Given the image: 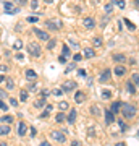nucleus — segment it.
<instances>
[{
  "instance_id": "f257e3e1",
  "label": "nucleus",
  "mask_w": 139,
  "mask_h": 146,
  "mask_svg": "<svg viewBox=\"0 0 139 146\" xmlns=\"http://www.w3.org/2000/svg\"><path fill=\"white\" fill-rule=\"evenodd\" d=\"M121 114L125 115V119H133L138 114V109L133 104H123L121 106Z\"/></svg>"
},
{
  "instance_id": "f03ea898",
  "label": "nucleus",
  "mask_w": 139,
  "mask_h": 146,
  "mask_svg": "<svg viewBox=\"0 0 139 146\" xmlns=\"http://www.w3.org/2000/svg\"><path fill=\"white\" fill-rule=\"evenodd\" d=\"M28 50H29V54H31L32 57H41V47H39V44H36V42L28 44Z\"/></svg>"
},
{
  "instance_id": "7ed1b4c3",
  "label": "nucleus",
  "mask_w": 139,
  "mask_h": 146,
  "mask_svg": "<svg viewBox=\"0 0 139 146\" xmlns=\"http://www.w3.org/2000/svg\"><path fill=\"white\" fill-rule=\"evenodd\" d=\"M110 78H112V70H110V68H105V70L99 75V81H100V83H107Z\"/></svg>"
},
{
  "instance_id": "20e7f679",
  "label": "nucleus",
  "mask_w": 139,
  "mask_h": 146,
  "mask_svg": "<svg viewBox=\"0 0 139 146\" xmlns=\"http://www.w3.org/2000/svg\"><path fill=\"white\" fill-rule=\"evenodd\" d=\"M76 86H78L76 81H65L62 89H63V93H71L73 89H76Z\"/></svg>"
},
{
  "instance_id": "39448f33",
  "label": "nucleus",
  "mask_w": 139,
  "mask_h": 146,
  "mask_svg": "<svg viewBox=\"0 0 139 146\" xmlns=\"http://www.w3.org/2000/svg\"><path fill=\"white\" fill-rule=\"evenodd\" d=\"M113 122H117V120H115V114L110 109H105V123L110 125V123H113Z\"/></svg>"
},
{
  "instance_id": "423d86ee",
  "label": "nucleus",
  "mask_w": 139,
  "mask_h": 146,
  "mask_svg": "<svg viewBox=\"0 0 139 146\" xmlns=\"http://www.w3.org/2000/svg\"><path fill=\"white\" fill-rule=\"evenodd\" d=\"M32 31L36 33V34H37V37H39L41 41H45V42H47L49 39H50V36H49V34H47L45 31H42V29H37V28H34Z\"/></svg>"
},
{
  "instance_id": "0eeeda50",
  "label": "nucleus",
  "mask_w": 139,
  "mask_h": 146,
  "mask_svg": "<svg viewBox=\"0 0 139 146\" xmlns=\"http://www.w3.org/2000/svg\"><path fill=\"white\" fill-rule=\"evenodd\" d=\"M45 26L49 29H52V31H57V29L62 28V23L60 21H45Z\"/></svg>"
},
{
  "instance_id": "6e6552de",
  "label": "nucleus",
  "mask_w": 139,
  "mask_h": 146,
  "mask_svg": "<svg viewBox=\"0 0 139 146\" xmlns=\"http://www.w3.org/2000/svg\"><path fill=\"white\" fill-rule=\"evenodd\" d=\"M52 138L58 143H65V133H60V131H52Z\"/></svg>"
},
{
  "instance_id": "1a4fd4ad",
  "label": "nucleus",
  "mask_w": 139,
  "mask_h": 146,
  "mask_svg": "<svg viewBox=\"0 0 139 146\" xmlns=\"http://www.w3.org/2000/svg\"><path fill=\"white\" fill-rule=\"evenodd\" d=\"M84 26L88 28V29H94L96 28V21H94V18H91V16H88V18H84Z\"/></svg>"
},
{
  "instance_id": "9d476101",
  "label": "nucleus",
  "mask_w": 139,
  "mask_h": 146,
  "mask_svg": "<svg viewBox=\"0 0 139 146\" xmlns=\"http://www.w3.org/2000/svg\"><path fill=\"white\" fill-rule=\"evenodd\" d=\"M121 106H123V102H120V101H115L113 104H112V107H110V110H112L113 114H117V112H120V110H121Z\"/></svg>"
},
{
  "instance_id": "9b49d317",
  "label": "nucleus",
  "mask_w": 139,
  "mask_h": 146,
  "mask_svg": "<svg viewBox=\"0 0 139 146\" xmlns=\"http://www.w3.org/2000/svg\"><path fill=\"white\" fill-rule=\"evenodd\" d=\"M84 99H86V96H84V93H82V91H76V94H74V101H76L78 104H81V102H84Z\"/></svg>"
},
{
  "instance_id": "f8f14e48",
  "label": "nucleus",
  "mask_w": 139,
  "mask_h": 146,
  "mask_svg": "<svg viewBox=\"0 0 139 146\" xmlns=\"http://www.w3.org/2000/svg\"><path fill=\"white\" fill-rule=\"evenodd\" d=\"M74 120H76V110L71 109L70 110V114H68V117H67V122L68 123H74Z\"/></svg>"
},
{
  "instance_id": "ddd939ff",
  "label": "nucleus",
  "mask_w": 139,
  "mask_h": 146,
  "mask_svg": "<svg viewBox=\"0 0 139 146\" xmlns=\"http://www.w3.org/2000/svg\"><path fill=\"white\" fill-rule=\"evenodd\" d=\"M24 75H26V78H28V80H31V81H34V80L37 78V73L34 72V70H26Z\"/></svg>"
},
{
  "instance_id": "4468645a",
  "label": "nucleus",
  "mask_w": 139,
  "mask_h": 146,
  "mask_svg": "<svg viewBox=\"0 0 139 146\" xmlns=\"http://www.w3.org/2000/svg\"><path fill=\"white\" fill-rule=\"evenodd\" d=\"M84 57H86V58L96 57V52H94V49H91V47H86V49H84Z\"/></svg>"
},
{
  "instance_id": "2eb2a0df",
  "label": "nucleus",
  "mask_w": 139,
  "mask_h": 146,
  "mask_svg": "<svg viewBox=\"0 0 139 146\" xmlns=\"http://www.w3.org/2000/svg\"><path fill=\"white\" fill-rule=\"evenodd\" d=\"M10 135V125H0V136Z\"/></svg>"
},
{
  "instance_id": "dca6fc26",
  "label": "nucleus",
  "mask_w": 139,
  "mask_h": 146,
  "mask_svg": "<svg viewBox=\"0 0 139 146\" xmlns=\"http://www.w3.org/2000/svg\"><path fill=\"white\" fill-rule=\"evenodd\" d=\"M113 72H115V75H117V76H123L125 73H126V68H125L123 65H118V67L113 70Z\"/></svg>"
},
{
  "instance_id": "f3484780",
  "label": "nucleus",
  "mask_w": 139,
  "mask_h": 146,
  "mask_svg": "<svg viewBox=\"0 0 139 146\" xmlns=\"http://www.w3.org/2000/svg\"><path fill=\"white\" fill-rule=\"evenodd\" d=\"M26 130H28V127H26V123H24V122H21L20 125H18V135H20V136L26 135Z\"/></svg>"
},
{
  "instance_id": "a211bd4d",
  "label": "nucleus",
  "mask_w": 139,
  "mask_h": 146,
  "mask_svg": "<svg viewBox=\"0 0 139 146\" xmlns=\"http://www.w3.org/2000/svg\"><path fill=\"white\" fill-rule=\"evenodd\" d=\"M126 89H128L129 94H134L136 93V84H134L133 81H128V83H126Z\"/></svg>"
},
{
  "instance_id": "6ab92c4d",
  "label": "nucleus",
  "mask_w": 139,
  "mask_h": 146,
  "mask_svg": "<svg viewBox=\"0 0 139 146\" xmlns=\"http://www.w3.org/2000/svg\"><path fill=\"white\" fill-rule=\"evenodd\" d=\"M3 10H5L7 13H13V10H15V8H13V3L5 2V3H3Z\"/></svg>"
},
{
  "instance_id": "aec40b11",
  "label": "nucleus",
  "mask_w": 139,
  "mask_h": 146,
  "mask_svg": "<svg viewBox=\"0 0 139 146\" xmlns=\"http://www.w3.org/2000/svg\"><path fill=\"white\" fill-rule=\"evenodd\" d=\"M113 60L118 63H123V62H126V57H125L123 54H117V55H113Z\"/></svg>"
},
{
  "instance_id": "412c9836",
  "label": "nucleus",
  "mask_w": 139,
  "mask_h": 146,
  "mask_svg": "<svg viewBox=\"0 0 139 146\" xmlns=\"http://www.w3.org/2000/svg\"><path fill=\"white\" fill-rule=\"evenodd\" d=\"M0 122L2 123H11L13 122V117L11 115H3V117H0Z\"/></svg>"
},
{
  "instance_id": "4be33fe9",
  "label": "nucleus",
  "mask_w": 139,
  "mask_h": 146,
  "mask_svg": "<svg viewBox=\"0 0 139 146\" xmlns=\"http://www.w3.org/2000/svg\"><path fill=\"white\" fill-rule=\"evenodd\" d=\"M20 99H21V102H26V101H28V91H26V89H21Z\"/></svg>"
},
{
  "instance_id": "5701e85b",
  "label": "nucleus",
  "mask_w": 139,
  "mask_h": 146,
  "mask_svg": "<svg viewBox=\"0 0 139 146\" xmlns=\"http://www.w3.org/2000/svg\"><path fill=\"white\" fill-rule=\"evenodd\" d=\"M5 83H7V89H8V91H11V89L15 88V83H13V80H5Z\"/></svg>"
},
{
  "instance_id": "b1692460",
  "label": "nucleus",
  "mask_w": 139,
  "mask_h": 146,
  "mask_svg": "<svg viewBox=\"0 0 139 146\" xmlns=\"http://www.w3.org/2000/svg\"><path fill=\"white\" fill-rule=\"evenodd\" d=\"M50 94H53V96H57V98H60V96H63V89L62 88H57V89H53Z\"/></svg>"
},
{
  "instance_id": "393cba45",
  "label": "nucleus",
  "mask_w": 139,
  "mask_h": 146,
  "mask_svg": "<svg viewBox=\"0 0 139 146\" xmlns=\"http://www.w3.org/2000/svg\"><path fill=\"white\" fill-rule=\"evenodd\" d=\"M131 81H133V83L139 88V75H138V73H133V76H131Z\"/></svg>"
},
{
  "instance_id": "a878e982",
  "label": "nucleus",
  "mask_w": 139,
  "mask_h": 146,
  "mask_svg": "<svg viewBox=\"0 0 139 146\" xmlns=\"http://www.w3.org/2000/svg\"><path fill=\"white\" fill-rule=\"evenodd\" d=\"M123 20H125V25H126V26H128L129 29H131V31H134V29H136V26H134V25L128 20V18H123Z\"/></svg>"
},
{
  "instance_id": "bb28decb",
  "label": "nucleus",
  "mask_w": 139,
  "mask_h": 146,
  "mask_svg": "<svg viewBox=\"0 0 139 146\" xmlns=\"http://www.w3.org/2000/svg\"><path fill=\"white\" fill-rule=\"evenodd\" d=\"M44 106H45V99H42V98L34 102V107H44Z\"/></svg>"
},
{
  "instance_id": "cd10ccee",
  "label": "nucleus",
  "mask_w": 139,
  "mask_h": 146,
  "mask_svg": "<svg viewBox=\"0 0 139 146\" xmlns=\"http://www.w3.org/2000/svg\"><path fill=\"white\" fill-rule=\"evenodd\" d=\"M74 68H76V65H74V62L68 63V65H67V70H65V73H70V72H73Z\"/></svg>"
},
{
  "instance_id": "c85d7f7f",
  "label": "nucleus",
  "mask_w": 139,
  "mask_h": 146,
  "mask_svg": "<svg viewBox=\"0 0 139 146\" xmlns=\"http://www.w3.org/2000/svg\"><path fill=\"white\" fill-rule=\"evenodd\" d=\"M102 98L103 99H110V98H112V91H108V89L102 91Z\"/></svg>"
},
{
  "instance_id": "c756f323",
  "label": "nucleus",
  "mask_w": 139,
  "mask_h": 146,
  "mask_svg": "<svg viewBox=\"0 0 139 146\" xmlns=\"http://www.w3.org/2000/svg\"><path fill=\"white\" fill-rule=\"evenodd\" d=\"M118 125H120V130H121V131H126V130H128V125L125 123L123 120H118Z\"/></svg>"
},
{
  "instance_id": "7c9ffc66",
  "label": "nucleus",
  "mask_w": 139,
  "mask_h": 146,
  "mask_svg": "<svg viewBox=\"0 0 139 146\" xmlns=\"http://www.w3.org/2000/svg\"><path fill=\"white\" fill-rule=\"evenodd\" d=\"M112 3H117L120 8H125V5H126V3H125V0H112Z\"/></svg>"
},
{
  "instance_id": "2f4dec72",
  "label": "nucleus",
  "mask_w": 139,
  "mask_h": 146,
  "mask_svg": "<svg viewBox=\"0 0 139 146\" xmlns=\"http://www.w3.org/2000/svg\"><path fill=\"white\" fill-rule=\"evenodd\" d=\"M94 46H96V47H100V46H102V37H94Z\"/></svg>"
},
{
  "instance_id": "473e14b6",
  "label": "nucleus",
  "mask_w": 139,
  "mask_h": 146,
  "mask_svg": "<svg viewBox=\"0 0 139 146\" xmlns=\"http://www.w3.org/2000/svg\"><path fill=\"white\" fill-rule=\"evenodd\" d=\"M55 120H57L58 123H62V122H65V115L60 112V114H57V117H55Z\"/></svg>"
},
{
  "instance_id": "72a5a7b5",
  "label": "nucleus",
  "mask_w": 139,
  "mask_h": 146,
  "mask_svg": "<svg viewBox=\"0 0 139 146\" xmlns=\"http://www.w3.org/2000/svg\"><path fill=\"white\" fill-rule=\"evenodd\" d=\"M55 44H57V41H55V39H49V44H47V49H53V47H55Z\"/></svg>"
},
{
  "instance_id": "f704fd0d",
  "label": "nucleus",
  "mask_w": 139,
  "mask_h": 146,
  "mask_svg": "<svg viewBox=\"0 0 139 146\" xmlns=\"http://www.w3.org/2000/svg\"><path fill=\"white\" fill-rule=\"evenodd\" d=\"M62 50H63V55H65V57H70V55H71V54H70V49H68V46H63Z\"/></svg>"
},
{
  "instance_id": "c9c22d12",
  "label": "nucleus",
  "mask_w": 139,
  "mask_h": 146,
  "mask_svg": "<svg viewBox=\"0 0 139 146\" xmlns=\"http://www.w3.org/2000/svg\"><path fill=\"white\" fill-rule=\"evenodd\" d=\"M49 94H50V91L44 89V91H41V98H42V99H47V98H49Z\"/></svg>"
},
{
  "instance_id": "e433bc0d",
  "label": "nucleus",
  "mask_w": 139,
  "mask_h": 146,
  "mask_svg": "<svg viewBox=\"0 0 139 146\" xmlns=\"http://www.w3.org/2000/svg\"><path fill=\"white\" fill-rule=\"evenodd\" d=\"M21 47H23V42L21 41H16L15 44H13V49H16V50H20Z\"/></svg>"
},
{
  "instance_id": "4c0bfd02",
  "label": "nucleus",
  "mask_w": 139,
  "mask_h": 146,
  "mask_svg": "<svg viewBox=\"0 0 139 146\" xmlns=\"http://www.w3.org/2000/svg\"><path fill=\"white\" fill-rule=\"evenodd\" d=\"M67 109H68V102L62 101V102H60V110H67Z\"/></svg>"
},
{
  "instance_id": "58836bf2",
  "label": "nucleus",
  "mask_w": 139,
  "mask_h": 146,
  "mask_svg": "<svg viewBox=\"0 0 139 146\" xmlns=\"http://www.w3.org/2000/svg\"><path fill=\"white\" fill-rule=\"evenodd\" d=\"M26 20L29 21V23H37V20H39V18H37V16H28Z\"/></svg>"
},
{
  "instance_id": "ea45409f",
  "label": "nucleus",
  "mask_w": 139,
  "mask_h": 146,
  "mask_svg": "<svg viewBox=\"0 0 139 146\" xmlns=\"http://www.w3.org/2000/svg\"><path fill=\"white\" fill-rule=\"evenodd\" d=\"M81 58H82V55H81V54H74V55H73V60H74V62H79Z\"/></svg>"
},
{
  "instance_id": "a19ab883",
  "label": "nucleus",
  "mask_w": 139,
  "mask_h": 146,
  "mask_svg": "<svg viewBox=\"0 0 139 146\" xmlns=\"http://www.w3.org/2000/svg\"><path fill=\"white\" fill-rule=\"evenodd\" d=\"M0 110H8V106H7L3 101H0Z\"/></svg>"
},
{
  "instance_id": "79ce46f5",
  "label": "nucleus",
  "mask_w": 139,
  "mask_h": 146,
  "mask_svg": "<svg viewBox=\"0 0 139 146\" xmlns=\"http://www.w3.org/2000/svg\"><path fill=\"white\" fill-rule=\"evenodd\" d=\"M105 11H107V13H112V11H113V7H112V3L105 5Z\"/></svg>"
},
{
  "instance_id": "37998d69",
  "label": "nucleus",
  "mask_w": 139,
  "mask_h": 146,
  "mask_svg": "<svg viewBox=\"0 0 139 146\" xmlns=\"http://www.w3.org/2000/svg\"><path fill=\"white\" fill-rule=\"evenodd\" d=\"M91 112H92V115H97V114H99L97 106H92V107H91Z\"/></svg>"
},
{
  "instance_id": "c03bdc74",
  "label": "nucleus",
  "mask_w": 139,
  "mask_h": 146,
  "mask_svg": "<svg viewBox=\"0 0 139 146\" xmlns=\"http://www.w3.org/2000/svg\"><path fill=\"white\" fill-rule=\"evenodd\" d=\"M58 62L60 63H67V57H65V55H60V57H58Z\"/></svg>"
},
{
  "instance_id": "a18cd8bd",
  "label": "nucleus",
  "mask_w": 139,
  "mask_h": 146,
  "mask_svg": "<svg viewBox=\"0 0 139 146\" xmlns=\"http://www.w3.org/2000/svg\"><path fill=\"white\" fill-rule=\"evenodd\" d=\"M37 5H39V3H37V0H32V2H31V8H32V10L37 8Z\"/></svg>"
},
{
  "instance_id": "49530a36",
  "label": "nucleus",
  "mask_w": 139,
  "mask_h": 146,
  "mask_svg": "<svg viewBox=\"0 0 139 146\" xmlns=\"http://www.w3.org/2000/svg\"><path fill=\"white\" fill-rule=\"evenodd\" d=\"M71 146H82V145H81V141L74 140V141H71Z\"/></svg>"
},
{
  "instance_id": "de8ad7c7",
  "label": "nucleus",
  "mask_w": 139,
  "mask_h": 146,
  "mask_svg": "<svg viewBox=\"0 0 139 146\" xmlns=\"http://www.w3.org/2000/svg\"><path fill=\"white\" fill-rule=\"evenodd\" d=\"M36 89H37V86H36L34 83H31V84H29V91H36Z\"/></svg>"
},
{
  "instance_id": "09e8293b",
  "label": "nucleus",
  "mask_w": 139,
  "mask_h": 146,
  "mask_svg": "<svg viewBox=\"0 0 139 146\" xmlns=\"http://www.w3.org/2000/svg\"><path fill=\"white\" fill-rule=\"evenodd\" d=\"M10 104L13 106V107H16V106H18V101H16V99H10Z\"/></svg>"
},
{
  "instance_id": "8fccbe9b",
  "label": "nucleus",
  "mask_w": 139,
  "mask_h": 146,
  "mask_svg": "<svg viewBox=\"0 0 139 146\" xmlns=\"http://www.w3.org/2000/svg\"><path fill=\"white\" fill-rule=\"evenodd\" d=\"M0 98H8V94H7L5 91H2V89H0Z\"/></svg>"
},
{
  "instance_id": "3c124183",
  "label": "nucleus",
  "mask_w": 139,
  "mask_h": 146,
  "mask_svg": "<svg viewBox=\"0 0 139 146\" xmlns=\"http://www.w3.org/2000/svg\"><path fill=\"white\" fill-rule=\"evenodd\" d=\"M7 70H8L7 65H0V72H7Z\"/></svg>"
},
{
  "instance_id": "603ef678",
  "label": "nucleus",
  "mask_w": 139,
  "mask_h": 146,
  "mask_svg": "<svg viewBox=\"0 0 139 146\" xmlns=\"http://www.w3.org/2000/svg\"><path fill=\"white\" fill-rule=\"evenodd\" d=\"M36 133H37V130L32 127V128H31V136H36Z\"/></svg>"
},
{
  "instance_id": "864d4df0",
  "label": "nucleus",
  "mask_w": 139,
  "mask_h": 146,
  "mask_svg": "<svg viewBox=\"0 0 139 146\" xmlns=\"http://www.w3.org/2000/svg\"><path fill=\"white\" fill-rule=\"evenodd\" d=\"M78 73H79V76H86V72L84 70H78Z\"/></svg>"
},
{
  "instance_id": "5fc2aeb1",
  "label": "nucleus",
  "mask_w": 139,
  "mask_h": 146,
  "mask_svg": "<svg viewBox=\"0 0 139 146\" xmlns=\"http://www.w3.org/2000/svg\"><path fill=\"white\" fill-rule=\"evenodd\" d=\"M39 146H52V145H50V143H47V141H42Z\"/></svg>"
},
{
  "instance_id": "6e6d98bb",
  "label": "nucleus",
  "mask_w": 139,
  "mask_h": 146,
  "mask_svg": "<svg viewBox=\"0 0 139 146\" xmlns=\"http://www.w3.org/2000/svg\"><path fill=\"white\" fill-rule=\"evenodd\" d=\"M23 57H24L23 54H16V58H18V60H23Z\"/></svg>"
},
{
  "instance_id": "4d7b16f0",
  "label": "nucleus",
  "mask_w": 139,
  "mask_h": 146,
  "mask_svg": "<svg viewBox=\"0 0 139 146\" xmlns=\"http://www.w3.org/2000/svg\"><path fill=\"white\" fill-rule=\"evenodd\" d=\"M45 110H49V112H50V110H52V106H50V104H47V106H45Z\"/></svg>"
},
{
  "instance_id": "13d9d810",
  "label": "nucleus",
  "mask_w": 139,
  "mask_h": 146,
  "mask_svg": "<svg viewBox=\"0 0 139 146\" xmlns=\"http://www.w3.org/2000/svg\"><path fill=\"white\" fill-rule=\"evenodd\" d=\"M3 81H5V76H3V75H0V83H3Z\"/></svg>"
},
{
  "instance_id": "bf43d9fd",
  "label": "nucleus",
  "mask_w": 139,
  "mask_h": 146,
  "mask_svg": "<svg viewBox=\"0 0 139 146\" xmlns=\"http://www.w3.org/2000/svg\"><path fill=\"white\" fill-rule=\"evenodd\" d=\"M115 146H126V145H125V143H117Z\"/></svg>"
},
{
  "instance_id": "052dcab7",
  "label": "nucleus",
  "mask_w": 139,
  "mask_h": 146,
  "mask_svg": "<svg viewBox=\"0 0 139 146\" xmlns=\"http://www.w3.org/2000/svg\"><path fill=\"white\" fill-rule=\"evenodd\" d=\"M134 5H136V7H139V0H134Z\"/></svg>"
},
{
  "instance_id": "680f3d73",
  "label": "nucleus",
  "mask_w": 139,
  "mask_h": 146,
  "mask_svg": "<svg viewBox=\"0 0 139 146\" xmlns=\"http://www.w3.org/2000/svg\"><path fill=\"white\" fill-rule=\"evenodd\" d=\"M45 3H53V0H45Z\"/></svg>"
},
{
  "instance_id": "e2e57ef3",
  "label": "nucleus",
  "mask_w": 139,
  "mask_h": 146,
  "mask_svg": "<svg viewBox=\"0 0 139 146\" xmlns=\"http://www.w3.org/2000/svg\"><path fill=\"white\" fill-rule=\"evenodd\" d=\"M24 2H26V0H20V3H21V5H23V3H24Z\"/></svg>"
},
{
  "instance_id": "0e129e2a",
  "label": "nucleus",
  "mask_w": 139,
  "mask_h": 146,
  "mask_svg": "<svg viewBox=\"0 0 139 146\" xmlns=\"http://www.w3.org/2000/svg\"><path fill=\"white\" fill-rule=\"evenodd\" d=\"M0 146H7V145H5V143H0Z\"/></svg>"
},
{
  "instance_id": "69168bd1",
  "label": "nucleus",
  "mask_w": 139,
  "mask_h": 146,
  "mask_svg": "<svg viewBox=\"0 0 139 146\" xmlns=\"http://www.w3.org/2000/svg\"><path fill=\"white\" fill-rule=\"evenodd\" d=\"M138 136H139V130H138Z\"/></svg>"
}]
</instances>
